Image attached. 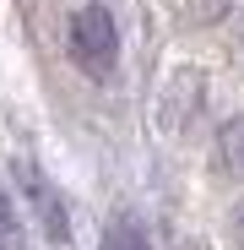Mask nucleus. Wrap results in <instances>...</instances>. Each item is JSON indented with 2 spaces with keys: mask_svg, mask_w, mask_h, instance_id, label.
Wrapping results in <instances>:
<instances>
[{
  "mask_svg": "<svg viewBox=\"0 0 244 250\" xmlns=\"http://www.w3.org/2000/svg\"><path fill=\"white\" fill-rule=\"evenodd\" d=\"M228 245H233V250H244V201L233 207V218H228Z\"/></svg>",
  "mask_w": 244,
  "mask_h": 250,
  "instance_id": "423d86ee",
  "label": "nucleus"
},
{
  "mask_svg": "<svg viewBox=\"0 0 244 250\" xmlns=\"http://www.w3.org/2000/svg\"><path fill=\"white\" fill-rule=\"evenodd\" d=\"M22 185H27V196H33V207H38V218H44V234H49V239H65L71 229H65V207L55 201V190L38 180L33 169H22Z\"/></svg>",
  "mask_w": 244,
  "mask_h": 250,
  "instance_id": "f03ea898",
  "label": "nucleus"
},
{
  "mask_svg": "<svg viewBox=\"0 0 244 250\" xmlns=\"http://www.w3.org/2000/svg\"><path fill=\"white\" fill-rule=\"evenodd\" d=\"M103 250H152V245H147V229L136 218H114L103 229Z\"/></svg>",
  "mask_w": 244,
  "mask_h": 250,
  "instance_id": "20e7f679",
  "label": "nucleus"
},
{
  "mask_svg": "<svg viewBox=\"0 0 244 250\" xmlns=\"http://www.w3.org/2000/svg\"><path fill=\"white\" fill-rule=\"evenodd\" d=\"M217 158L228 163L233 174H244V114H233L223 131H217Z\"/></svg>",
  "mask_w": 244,
  "mask_h": 250,
  "instance_id": "7ed1b4c3",
  "label": "nucleus"
},
{
  "mask_svg": "<svg viewBox=\"0 0 244 250\" xmlns=\"http://www.w3.org/2000/svg\"><path fill=\"white\" fill-rule=\"evenodd\" d=\"M0 250H22V223H17V207L6 190H0Z\"/></svg>",
  "mask_w": 244,
  "mask_h": 250,
  "instance_id": "39448f33",
  "label": "nucleus"
},
{
  "mask_svg": "<svg viewBox=\"0 0 244 250\" xmlns=\"http://www.w3.org/2000/svg\"><path fill=\"white\" fill-rule=\"evenodd\" d=\"M71 60L87 71L93 82H103L109 71H114V60H119V27H114V11L109 6H81L76 17H71Z\"/></svg>",
  "mask_w": 244,
  "mask_h": 250,
  "instance_id": "f257e3e1",
  "label": "nucleus"
}]
</instances>
